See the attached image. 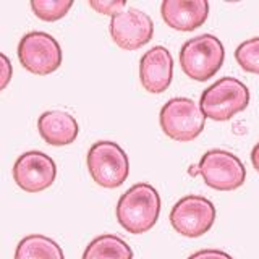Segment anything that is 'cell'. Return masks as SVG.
<instances>
[{
	"label": "cell",
	"instance_id": "obj_1",
	"mask_svg": "<svg viewBox=\"0 0 259 259\" xmlns=\"http://www.w3.org/2000/svg\"><path fill=\"white\" fill-rule=\"evenodd\" d=\"M160 214V196L149 183H136L117 202V221L133 235H141L156 225Z\"/></svg>",
	"mask_w": 259,
	"mask_h": 259
},
{
	"label": "cell",
	"instance_id": "obj_2",
	"mask_svg": "<svg viewBox=\"0 0 259 259\" xmlns=\"http://www.w3.org/2000/svg\"><path fill=\"white\" fill-rule=\"evenodd\" d=\"M224 44L212 34L188 39L180 49L182 70L194 81H207L212 78L224 65Z\"/></svg>",
	"mask_w": 259,
	"mask_h": 259
},
{
	"label": "cell",
	"instance_id": "obj_3",
	"mask_svg": "<svg viewBox=\"0 0 259 259\" xmlns=\"http://www.w3.org/2000/svg\"><path fill=\"white\" fill-rule=\"evenodd\" d=\"M249 104V89L240 79L225 76L209 86L201 96L199 107L206 118L225 121L243 112Z\"/></svg>",
	"mask_w": 259,
	"mask_h": 259
},
{
	"label": "cell",
	"instance_id": "obj_4",
	"mask_svg": "<svg viewBox=\"0 0 259 259\" xmlns=\"http://www.w3.org/2000/svg\"><path fill=\"white\" fill-rule=\"evenodd\" d=\"M160 128L170 140L188 143L196 140L206 125L199 104L188 97H174L160 109Z\"/></svg>",
	"mask_w": 259,
	"mask_h": 259
},
{
	"label": "cell",
	"instance_id": "obj_5",
	"mask_svg": "<svg viewBox=\"0 0 259 259\" xmlns=\"http://www.w3.org/2000/svg\"><path fill=\"white\" fill-rule=\"evenodd\" d=\"M88 170L93 180L104 188H118L130 174L126 152L113 141H97L88 152Z\"/></svg>",
	"mask_w": 259,
	"mask_h": 259
},
{
	"label": "cell",
	"instance_id": "obj_6",
	"mask_svg": "<svg viewBox=\"0 0 259 259\" xmlns=\"http://www.w3.org/2000/svg\"><path fill=\"white\" fill-rule=\"evenodd\" d=\"M198 174L217 191H233L246 180V168L235 154L224 149L207 151L201 157Z\"/></svg>",
	"mask_w": 259,
	"mask_h": 259
},
{
	"label": "cell",
	"instance_id": "obj_7",
	"mask_svg": "<svg viewBox=\"0 0 259 259\" xmlns=\"http://www.w3.org/2000/svg\"><path fill=\"white\" fill-rule=\"evenodd\" d=\"M215 221V207L207 198L188 194L175 202L170 210V224L177 233L198 238L210 230Z\"/></svg>",
	"mask_w": 259,
	"mask_h": 259
},
{
	"label": "cell",
	"instance_id": "obj_8",
	"mask_svg": "<svg viewBox=\"0 0 259 259\" xmlns=\"http://www.w3.org/2000/svg\"><path fill=\"white\" fill-rule=\"evenodd\" d=\"M18 59L23 67L34 75H51L62 65V49L51 34L32 31L21 37Z\"/></svg>",
	"mask_w": 259,
	"mask_h": 259
},
{
	"label": "cell",
	"instance_id": "obj_9",
	"mask_svg": "<svg viewBox=\"0 0 259 259\" xmlns=\"http://www.w3.org/2000/svg\"><path fill=\"white\" fill-rule=\"evenodd\" d=\"M154 23L148 13L130 7L110 20V36L123 51H138L152 39Z\"/></svg>",
	"mask_w": 259,
	"mask_h": 259
},
{
	"label": "cell",
	"instance_id": "obj_10",
	"mask_svg": "<svg viewBox=\"0 0 259 259\" xmlns=\"http://www.w3.org/2000/svg\"><path fill=\"white\" fill-rule=\"evenodd\" d=\"M57 165L51 156L40 151H28L16 159L13 165V180L21 190L39 193L55 182Z\"/></svg>",
	"mask_w": 259,
	"mask_h": 259
},
{
	"label": "cell",
	"instance_id": "obj_11",
	"mask_svg": "<svg viewBox=\"0 0 259 259\" xmlns=\"http://www.w3.org/2000/svg\"><path fill=\"white\" fill-rule=\"evenodd\" d=\"M174 78V59L165 47L149 49L140 60L141 84L151 94H160L168 89Z\"/></svg>",
	"mask_w": 259,
	"mask_h": 259
},
{
	"label": "cell",
	"instance_id": "obj_12",
	"mask_svg": "<svg viewBox=\"0 0 259 259\" xmlns=\"http://www.w3.org/2000/svg\"><path fill=\"white\" fill-rule=\"evenodd\" d=\"M164 21L177 31H194L209 16L207 0H164L160 5Z\"/></svg>",
	"mask_w": 259,
	"mask_h": 259
},
{
	"label": "cell",
	"instance_id": "obj_13",
	"mask_svg": "<svg viewBox=\"0 0 259 259\" xmlns=\"http://www.w3.org/2000/svg\"><path fill=\"white\" fill-rule=\"evenodd\" d=\"M37 130L42 140L51 146H67L78 138V121L68 112L47 110L37 120Z\"/></svg>",
	"mask_w": 259,
	"mask_h": 259
},
{
	"label": "cell",
	"instance_id": "obj_14",
	"mask_svg": "<svg viewBox=\"0 0 259 259\" xmlns=\"http://www.w3.org/2000/svg\"><path fill=\"white\" fill-rule=\"evenodd\" d=\"M83 259H133V249L117 235L104 233L86 246Z\"/></svg>",
	"mask_w": 259,
	"mask_h": 259
},
{
	"label": "cell",
	"instance_id": "obj_15",
	"mask_svg": "<svg viewBox=\"0 0 259 259\" xmlns=\"http://www.w3.org/2000/svg\"><path fill=\"white\" fill-rule=\"evenodd\" d=\"M15 259H65L59 243L44 235H28L15 251Z\"/></svg>",
	"mask_w": 259,
	"mask_h": 259
},
{
	"label": "cell",
	"instance_id": "obj_16",
	"mask_svg": "<svg viewBox=\"0 0 259 259\" xmlns=\"http://www.w3.org/2000/svg\"><path fill=\"white\" fill-rule=\"evenodd\" d=\"M73 7V0H31V8L39 20L57 21Z\"/></svg>",
	"mask_w": 259,
	"mask_h": 259
},
{
	"label": "cell",
	"instance_id": "obj_17",
	"mask_svg": "<svg viewBox=\"0 0 259 259\" xmlns=\"http://www.w3.org/2000/svg\"><path fill=\"white\" fill-rule=\"evenodd\" d=\"M235 59L245 71L259 75V37L241 42L235 51Z\"/></svg>",
	"mask_w": 259,
	"mask_h": 259
},
{
	"label": "cell",
	"instance_id": "obj_18",
	"mask_svg": "<svg viewBox=\"0 0 259 259\" xmlns=\"http://www.w3.org/2000/svg\"><path fill=\"white\" fill-rule=\"evenodd\" d=\"M89 5L102 15L115 16L126 7V2L125 0H89Z\"/></svg>",
	"mask_w": 259,
	"mask_h": 259
},
{
	"label": "cell",
	"instance_id": "obj_19",
	"mask_svg": "<svg viewBox=\"0 0 259 259\" xmlns=\"http://www.w3.org/2000/svg\"><path fill=\"white\" fill-rule=\"evenodd\" d=\"M13 75V67H12V62L10 59L0 52V93L8 86Z\"/></svg>",
	"mask_w": 259,
	"mask_h": 259
},
{
	"label": "cell",
	"instance_id": "obj_20",
	"mask_svg": "<svg viewBox=\"0 0 259 259\" xmlns=\"http://www.w3.org/2000/svg\"><path fill=\"white\" fill-rule=\"evenodd\" d=\"M188 259H233V257L221 249H201L198 253L191 254Z\"/></svg>",
	"mask_w": 259,
	"mask_h": 259
},
{
	"label": "cell",
	"instance_id": "obj_21",
	"mask_svg": "<svg viewBox=\"0 0 259 259\" xmlns=\"http://www.w3.org/2000/svg\"><path fill=\"white\" fill-rule=\"evenodd\" d=\"M251 162H253V167L259 172V143L251 151Z\"/></svg>",
	"mask_w": 259,
	"mask_h": 259
}]
</instances>
